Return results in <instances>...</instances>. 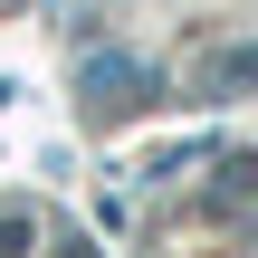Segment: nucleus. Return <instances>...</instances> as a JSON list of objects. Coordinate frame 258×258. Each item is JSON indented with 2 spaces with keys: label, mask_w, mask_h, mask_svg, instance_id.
<instances>
[{
  "label": "nucleus",
  "mask_w": 258,
  "mask_h": 258,
  "mask_svg": "<svg viewBox=\"0 0 258 258\" xmlns=\"http://www.w3.org/2000/svg\"><path fill=\"white\" fill-rule=\"evenodd\" d=\"M258 201V153H230L220 163V211H249Z\"/></svg>",
  "instance_id": "obj_3"
},
{
  "label": "nucleus",
  "mask_w": 258,
  "mask_h": 258,
  "mask_svg": "<svg viewBox=\"0 0 258 258\" xmlns=\"http://www.w3.org/2000/svg\"><path fill=\"white\" fill-rule=\"evenodd\" d=\"M86 96L96 105H144L153 96V67L144 57H86Z\"/></svg>",
  "instance_id": "obj_2"
},
{
  "label": "nucleus",
  "mask_w": 258,
  "mask_h": 258,
  "mask_svg": "<svg viewBox=\"0 0 258 258\" xmlns=\"http://www.w3.org/2000/svg\"><path fill=\"white\" fill-rule=\"evenodd\" d=\"M29 239H38V220H29V211H0V258H19Z\"/></svg>",
  "instance_id": "obj_4"
},
{
  "label": "nucleus",
  "mask_w": 258,
  "mask_h": 258,
  "mask_svg": "<svg viewBox=\"0 0 258 258\" xmlns=\"http://www.w3.org/2000/svg\"><path fill=\"white\" fill-rule=\"evenodd\" d=\"M182 86H191V105L249 96V86H258V38H249V48H220V57H191V77H182Z\"/></svg>",
  "instance_id": "obj_1"
}]
</instances>
